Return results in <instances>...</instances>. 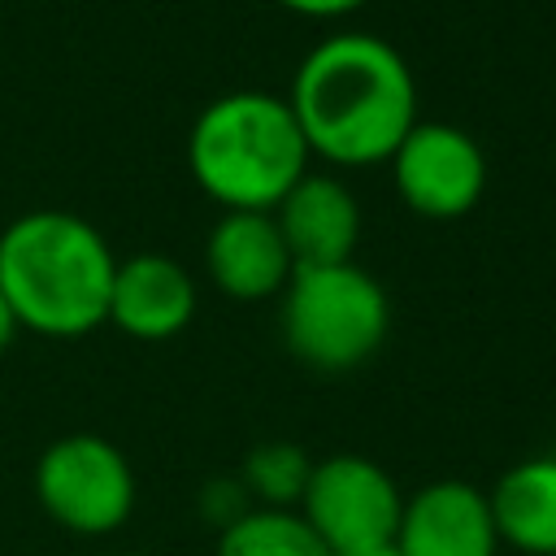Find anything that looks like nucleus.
Returning <instances> with one entry per match:
<instances>
[{
	"instance_id": "f257e3e1",
	"label": "nucleus",
	"mask_w": 556,
	"mask_h": 556,
	"mask_svg": "<svg viewBox=\"0 0 556 556\" xmlns=\"http://www.w3.org/2000/svg\"><path fill=\"white\" fill-rule=\"evenodd\" d=\"M308 156L330 165L391 161L417 126V83L395 43L369 30L326 35L300 61L287 96Z\"/></svg>"
},
{
	"instance_id": "f03ea898",
	"label": "nucleus",
	"mask_w": 556,
	"mask_h": 556,
	"mask_svg": "<svg viewBox=\"0 0 556 556\" xmlns=\"http://www.w3.org/2000/svg\"><path fill=\"white\" fill-rule=\"evenodd\" d=\"M113 274V248L70 208H30L0 235V291L17 330L78 339L104 326Z\"/></svg>"
},
{
	"instance_id": "7ed1b4c3",
	"label": "nucleus",
	"mask_w": 556,
	"mask_h": 556,
	"mask_svg": "<svg viewBox=\"0 0 556 556\" xmlns=\"http://www.w3.org/2000/svg\"><path fill=\"white\" fill-rule=\"evenodd\" d=\"M187 165L226 213H274L308 174V143L282 96L226 91L195 113Z\"/></svg>"
},
{
	"instance_id": "20e7f679",
	"label": "nucleus",
	"mask_w": 556,
	"mask_h": 556,
	"mask_svg": "<svg viewBox=\"0 0 556 556\" xmlns=\"http://www.w3.org/2000/svg\"><path fill=\"white\" fill-rule=\"evenodd\" d=\"M387 326V291L356 261L300 265L282 287V339L308 369L343 374L365 365L382 348Z\"/></svg>"
},
{
	"instance_id": "39448f33",
	"label": "nucleus",
	"mask_w": 556,
	"mask_h": 556,
	"mask_svg": "<svg viewBox=\"0 0 556 556\" xmlns=\"http://www.w3.org/2000/svg\"><path fill=\"white\" fill-rule=\"evenodd\" d=\"M35 500L74 534H113L135 513V469L104 434H61L35 460Z\"/></svg>"
},
{
	"instance_id": "423d86ee",
	"label": "nucleus",
	"mask_w": 556,
	"mask_h": 556,
	"mask_svg": "<svg viewBox=\"0 0 556 556\" xmlns=\"http://www.w3.org/2000/svg\"><path fill=\"white\" fill-rule=\"evenodd\" d=\"M295 513L313 526V534L326 543L330 556H356V552H378L395 543L404 495L378 460L339 452V456L313 460V473Z\"/></svg>"
},
{
	"instance_id": "0eeeda50",
	"label": "nucleus",
	"mask_w": 556,
	"mask_h": 556,
	"mask_svg": "<svg viewBox=\"0 0 556 556\" xmlns=\"http://www.w3.org/2000/svg\"><path fill=\"white\" fill-rule=\"evenodd\" d=\"M400 200L430 222L465 217L486 187V156L478 139L452 122H417L391 152Z\"/></svg>"
},
{
	"instance_id": "6e6552de",
	"label": "nucleus",
	"mask_w": 556,
	"mask_h": 556,
	"mask_svg": "<svg viewBox=\"0 0 556 556\" xmlns=\"http://www.w3.org/2000/svg\"><path fill=\"white\" fill-rule=\"evenodd\" d=\"M395 556H500V530L486 491L460 478L426 482L404 495Z\"/></svg>"
},
{
	"instance_id": "1a4fd4ad",
	"label": "nucleus",
	"mask_w": 556,
	"mask_h": 556,
	"mask_svg": "<svg viewBox=\"0 0 556 556\" xmlns=\"http://www.w3.org/2000/svg\"><path fill=\"white\" fill-rule=\"evenodd\" d=\"M204 265L217 291L235 300H269L295 274L274 213H222L204 243Z\"/></svg>"
},
{
	"instance_id": "9d476101",
	"label": "nucleus",
	"mask_w": 556,
	"mask_h": 556,
	"mask_svg": "<svg viewBox=\"0 0 556 556\" xmlns=\"http://www.w3.org/2000/svg\"><path fill=\"white\" fill-rule=\"evenodd\" d=\"M282 243L300 265H343L361 239V204L334 174H304L274 208Z\"/></svg>"
},
{
	"instance_id": "9b49d317",
	"label": "nucleus",
	"mask_w": 556,
	"mask_h": 556,
	"mask_svg": "<svg viewBox=\"0 0 556 556\" xmlns=\"http://www.w3.org/2000/svg\"><path fill=\"white\" fill-rule=\"evenodd\" d=\"M195 317V282L191 274L161 252H139L117 261L109 291V321L143 343L174 339Z\"/></svg>"
},
{
	"instance_id": "f8f14e48",
	"label": "nucleus",
	"mask_w": 556,
	"mask_h": 556,
	"mask_svg": "<svg viewBox=\"0 0 556 556\" xmlns=\"http://www.w3.org/2000/svg\"><path fill=\"white\" fill-rule=\"evenodd\" d=\"M500 543L521 556H556V456H530L486 491Z\"/></svg>"
},
{
	"instance_id": "ddd939ff",
	"label": "nucleus",
	"mask_w": 556,
	"mask_h": 556,
	"mask_svg": "<svg viewBox=\"0 0 556 556\" xmlns=\"http://www.w3.org/2000/svg\"><path fill=\"white\" fill-rule=\"evenodd\" d=\"M213 556H330L295 508H248L217 534Z\"/></svg>"
},
{
	"instance_id": "4468645a",
	"label": "nucleus",
	"mask_w": 556,
	"mask_h": 556,
	"mask_svg": "<svg viewBox=\"0 0 556 556\" xmlns=\"http://www.w3.org/2000/svg\"><path fill=\"white\" fill-rule=\"evenodd\" d=\"M313 460L295 443H261L248 452L239 482L252 495L256 508H300V495L308 486Z\"/></svg>"
},
{
	"instance_id": "2eb2a0df",
	"label": "nucleus",
	"mask_w": 556,
	"mask_h": 556,
	"mask_svg": "<svg viewBox=\"0 0 556 556\" xmlns=\"http://www.w3.org/2000/svg\"><path fill=\"white\" fill-rule=\"evenodd\" d=\"M248 508H256L252 504V495L243 491V482L239 478H217V482H208L204 486V495H200V513H204V521H213L217 526V534L226 530V526H235Z\"/></svg>"
},
{
	"instance_id": "dca6fc26",
	"label": "nucleus",
	"mask_w": 556,
	"mask_h": 556,
	"mask_svg": "<svg viewBox=\"0 0 556 556\" xmlns=\"http://www.w3.org/2000/svg\"><path fill=\"white\" fill-rule=\"evenodd\" d=\"M278 4L300 17H348V13L365 9L369 0H278Z\"/></svg>"
},
{
	"instance_id": "f3484780",
	"label": "nucleus",
	"mask_w": 556,
	"mask_h": 556,
	"mask_svg": "<svg viewBox=\"0 0 556 556\" xmlns=\"http://www.w3.org/2000/svg\"><path fill=\"white\" fill-rule=\"evenodd\" d=\"M13 334H17V317H13V308H9V300L0 291V352L13 343Z\"/></svg>"
},
{
	"instance_id": "a211bd4d",
	"label": "nucleus",
	"mask_w": 556,
	"mask_h": 556,
	"mask_svg": "<svg viewBox=\"0 0 556 556\" xmlns=\"http://www.w3.org/2000/svg\"><path fill=\"white\" fill-rule=\"evenodd\" d=\"M356 556H395V547H378V552H356Z\"/></svg>"
},
{
	"instance_id": "6ab92c4d",
	"label": "nucleus",
	"mask_w": 556,
	"mask_h": 556,
	"mask_svg": "<svg viewBox=\"0 0 556 556\" xmlns=\"http://www.w3.org/2000/svg\"><path fill=\"white\" fill-rule=\"evenodd\" d=\"M113 556H130V552H113Z\"/></svg>"
}]
</instances>
